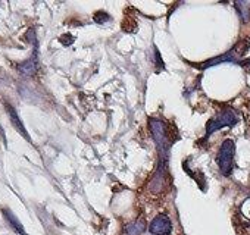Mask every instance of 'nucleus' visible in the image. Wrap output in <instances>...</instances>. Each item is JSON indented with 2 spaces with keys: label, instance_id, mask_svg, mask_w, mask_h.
Here are the masks:
<instances>
[{
  "label": "nucleus",
  "instance_id": "obj_1",
  "mask_svg": "<svg viewBox=\"0 0 250 235\" xmlns=\"http://www.w3.org/2000/svg\"><path fill=\"white\" fill-rule=\"evenodd\" d=\"M149 128L153 137V141L156 144L158 150V168L153 174V178L149 184V188L152 193L159 194L164 191L168 179V162H169V150L174 144V140L169 136L168 125L158 118H150L149 119Z\"/></svg>",
  "mask_w": 250,
  "mask_h": 235
},
{
  "label": "nucleus",
  "instance_id": "obj_2",
  "mask_svg": "<svg viewBox=\"0 0 250 235\" xmlns=\"http://www.w3.org/2000/svg\"><path fill=\"white\" fill-rule=\"evenodd\" d=\"M238 122V113L232 109V107H225L222 109L218 115H215L212 119L208 121L206 124V136L205 138H208L209 136H212L213 133L225 128V127H234Z\"/></svg>",
  "mask_w": 250,
  "mask_h": 235
},
{
  "label": "nucleus",
  "instance_id": "obj_3",
  "mask_svg": "<svg viewBox=\"0 0 250 235\" xmlns=\"http://www.w3.org/2000/svg\"><path fill=\"white\" fill-rule=\"evenodd\" d=\"M234 152H235V143L232 140H225L219 152L216 155V163L224 176H229L234 169Z\"/></svg>",
  "mask_w": 250,
  "mask_h": 235
},
{
  "label": "nucleus",
  "instance_id": "obj_4",
  "mask_svg": "<svg viewBox=\"0 0 250 235\" xmlns=\"http://www.w3.org/2000/svg\"><path fill=\"white\" fill-rule=\"evenodd\" d=\"M247 50H249V41H247V40H243V41L237 43L229 52H227V53H224V55H221V56H216V58H213V59H210V60L202 63L200 68H202V69H206V68H209V66L219 65V63H225V62L238 63L240 59L244 56V53H246Z\"/></svg>",
  "mask_w": 250,
  "mask_h": 235
},
{
  "label": "nucleus",
  "instance_id": "obj_5",
  "mask_svg": "<svg viewBox=\"0 0 250 235\" xmlns=\"http://www.w3.org/2000/svg\"><path fill=\"white\" fill-rule=\"evenodd\" d=\"M149 229L153 235H169L172 232V222L167 215L161 213L152 220Z\"/></svg>",
  "mask_w": 250,
  "mask_h": 235
},
{
  "label": "nucleus",
  "instance_id": "obj_6",
  "mask_svg": "<svg viewBox=\"0 0 250 235\" xmlns=\"http://www.w3.org/2000/svg\"><path fill=\"white\" fill-rule=\"evenodd\" d=\"M37 68H39V49H37V46H36L33 56H31L28 60L20 63V65H18V69H20V72H22L24 75L31 77V75H34V74L37 72Z\"/></svg>",
  "mask_w": 250,
  "mask_h": 235
},
{
  "label": "nucleus",
  "instance_id": "obj_7",
  "mask_svg": "<svg viewBox=\"0 0 250 235\" xmlns=\"http://www.w3.org/2000/svg\"><path fill=\"white\" fill-rule=\"evenodd\" d=\"M5 107H6V112H8V115H9V119H11L12 125L17 128V131H18L21 136H24L28 141H31V137H30V134L27 133V130H25L24 124L21 122V119H20V116H18L17 110H15L9 103H5Z\"/></svg>",
  "mask_w": 250,
  "mask_h": 235
},
{
  "label": "nucleus",
  "instance_id": "obj_8",
  "mask_svg": "<svg viewBox=\"0 0 250 235\" xmlns=\"http://www.w3.org/2000/svg\"><path fill=\"white\" fill-rule=\"evenodd\" d=\"M2 213H3L6 222L9 223V226H11L17 234H20V235H27V234H25V229H24V226H22V223L20 222V219H18L8 207H3V209H2Z\"/></svg>",
  "mask_w": 250,
  "mask_h": 235
},
{
  "label": "nucleus",
  "instance_id": "obj_9",
  "mask_svg": "<svg viewBox=\"0 0 250 235\" xmlns=\"http://www.w3.org/2000/svg\"><path fill=\"white\" fill-rule=\"evenodd\" d=\"M234 6L237 8V12L241 18V21L246 24L250 20V2H235Z\"/></svg>",
  "mask_w": 250,
  "mask_h": 235
},
{
  "label": "nucleus",
  "instance_id": "obj_10",
  "mask_svg": "<svg viewBox=\"0 0 250 235\" xmlns=\"http://www.w3.org/2000/svg\"><path fill=\"white\" fill-rule=\"evenodd\" d=\"M145 228H146L145 220H137L127 228V235H142Z\"/></svg>",
  "mask_w": 250,
  "mask_h": 235
},
{
  "label": "nucleus",
  "instance_id": "obj_11",
  "mask_svg": "<svg viewBox=\"0 0 250 235\" xmlns=\"http://www.w3.org/2000/svg\"><path fill=\"white\" fill-rule=\"evenodd\" d=\"M238 65L244 66V68H250V59H246V60H240Z\"/></svg>",
  "mask_w": 250,
  "mask_h": 235
}]
</instances>
